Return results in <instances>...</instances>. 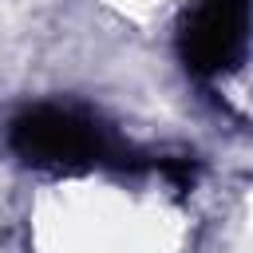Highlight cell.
<instances>
[{
  "instance_id": "cell-1",
  "label": "cell",
  "mask_w": 253,
  "mask_h": 253,
  "mask_svg": "<svg viewBox=\"0 0 253 253\" xmlns=\"http://www.w3.org/2000/svg\"><path fill=\"white\" fill-rule=\"evenodd\" d=\"M253 8L249 0H198L186 20V59L202 71H221L249 51Z\"/></svg>"
},
{
  "instance_id": "cell-2",
  "label": "cell",
  "mask_w": 253,
  "mask_h": 253,
  "mask_svg": "<svg viewBox=\"0 0 253 253\" xmlns=\"http://www.w3.org/2000/svg\"><path fill=\"white\" fill-rule=\"evenodd\" d=\"M16 146L40 166H71V162L91 158L99 138H95L91 123H83L79 115L40 107L16 123Z\"/></svg>"
}]
</instances>
